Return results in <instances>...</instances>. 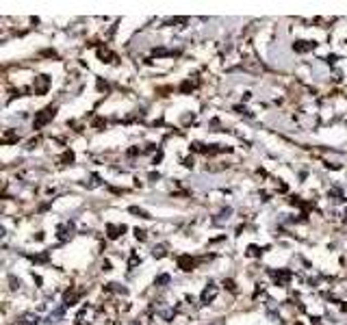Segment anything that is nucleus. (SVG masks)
I'll use <instances>...</instances> for the list:
<instances>
[{
	"instance_id": "1",
	"label": "nucleus",
	"mask_w": 347,
	"mask_h": 325,
	"mask_svg": "<svg viewBox=\"0 0 347 325\" xmlns=\"http://www.w3.org/2000/svg\"><path fill=\"white\" fill-rule=\"evenodd\" d=\"M52 117H54V108L48 106L46 111H41V115H37V119H35V128H41L48 119H52Z\"/></svg>"
},
{
	"instance_id": "2",
	"label": "nucleus",
	"mask_w": 347,
	"mask_h": 325,
	"mask_svg": "<svg viewBox=\"0 0 347 325\" xmlns=\"http://www.w3.org/2000/svg\"><path fill=\"white\" fill-rule=\"evenodd\" d=\"M178 265H180V269L183 271H191V267H193V260L189 258V256H183L178 260Z\"/></svg>"
},
{
	"instance_id": "3",
	"label": "nucleus",
	"mask_w": 347,
	"mask_h": 325,
	"mask_svg": "<svg viewBox=\"0 0 347 325\" xmlns=\"http://www.w3.org/2000/svg\"><path fill=\"white\" fill-rule=\"evenodd\" d=\"M135 236L139 238V241H143V238H146V232H143V230H139V228H137V230H135Z\"/></svg>"
}]
</instances>
